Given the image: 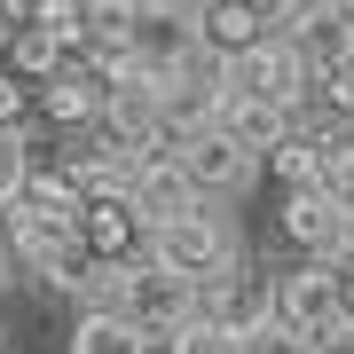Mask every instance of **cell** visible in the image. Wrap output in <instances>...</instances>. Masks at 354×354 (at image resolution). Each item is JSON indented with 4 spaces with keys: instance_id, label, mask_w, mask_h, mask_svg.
<instances>
[{
    "instance_id": "16",
    "label": "cell",
    "mask_w": 354,
    "mask_h": 354,
    "mask_svg": "<svg viewBox=\"0 0 354 354\" xmlns=\"http://www.w3.org/2000/svg\"><path fill=\"white\" fill-rule=\"evenodd\" d=\"M158 346H165V354H244V339H236L228 323H213V315H189L181 330H165Z\"/></svg>"
},
{
    "instance_id": "6",
    "label": "cell",
    "mask_w": 354,
    "mask_h": 354,
    "mask_svg": "<svg viewBox=\"0 0 354 354\" xmlns=\"http://www.w3.org/2000/svg\"><path fill=\"white\" fill-rule=\"evenodd\" d=\"M134 55L158 71V87H165V79H181V71H197V64H205V55H197V16L158 8V0H150V16L134 24Z\"/></svg>"
},
{
    "instance_id": "23",
    "label": "cell",
    "mask_w": 354,
    "mask_h": 354,
    "mask_svg": "<svg viewBox=\"0 0 354 354\" xmlns=\"http://www.w3.org/2000/svg\"><path fill=\"white\" fill-rule=\"evenodd\" d=\"M252 16H260V24H299V16H307V0H252Z\"/></svg>"
},
{
    "instance_id": "13",
    "label": "cell",
    "mask_w": 354,
    "mask_h": 354,
    "mask_svg": "<svg viewBox=\"0 0 354 354\" xmlns=\"http://www.w3.org/2000/svg\"><path fill=\"white\" fill-rule=\"evenodd\" d=\"M39 111L55 118V127H87V118H102V79L95 71H64L39 87Z\"/></svg>"
},
{
    "instance_id": "28",
    "label": "cell",
    "mask_w": 354,
    "mask_h": 354,
    "mask_svg": "<svg viewBox=\"0 0 354 354\" xmlns=\"http://www.w3.org/2000/svg\"><path fill=\"white\" fill-rule=\"evenodd\" d=\"M8 39H16V32H8V16H0V48H8Z\"/></svg>"
},
{
    "instance_id": "10",
    "label": "cell",
    "mask_w": 354,
    "mask_h": 354,
    "mask_svg": "<svg viewBox=\"0 0 354 354\" xmlns=\"http://www.w3.org/2000/svg\"><path fill=\"white\" fill-rule=\"evenodd\" d=\"M260 39H268V24L252 16V0H213V8L197 16V55H213V64H236Z\"/></svg>"
},
{
    "instance_id": "5",
    "label": "cell",
    "mask_w": 354,
    "mask_h": 354,
    "mask_svg": "<svg viewBox=\"0 0 354 354\" xmlns=\"http://www.w3.org/2000/svg\"><path fill=\"white\" fill-rule=\"evenodd\" d=\"M197 205H205V197H197V181L181 174V158L165 150V142H158V150H142V165H134V213H142V221L165 228V221L197 213Z\"/></svg>"
},
{
    "instance_id": "9",
    "label": "cell",
    "mask_w": 354,
    "mask_h": 354,
    "mask_svg": "<svg viewBox=\"0 0 354 354\" xmlns=\"http://www.w3.org/2000/svg\"><path fill=\"white\" fill-rule=\"evenodd\" d=\"M79 244H87V260H134V244H150V221L134 213V197H102L79 221Z\"/></svg>"
},
{
    "instance_id": "24",
    "label": "cell",
    "mask_w": 354,
    "mask_h": 354,
    "mask_svg": "<svg viewBox=\"0 0 354 354\" xmlns=\"http://www.w3.org/2000/svg\"><path fill=\"white\" fill-rule=\"evenodd\" d=\"M307 354H354V323H339V330H323V339L307 346Z\"/></svg>"
},
{
    "instance_id": "25",
    "label": "cell",
    "mask_w": 354,
    "mask_h": 354,
    "mask_svg": "<svg viewBox=\"0 0 354 354\" xmlns=\"http://www.w3.org/2000/svg\"><path fill=\"white\" fill-rule=\"evenodd\" d=\"M339 268V291H346V323H354V260H330Z\"/></svg>"
},
{
    "instance_id": "8",
    "label": "cell",
    "mask_w": 354,
    "mask_h": 354,
    "mask_svg": "<svg viewBox=\"0 0 354 354\" xmlns=\"http://www.w3.org/2000/svg\"><path fill=\"white\" fill-rule=\"evenodd\" d=\"M291 39H299V55L315 64V79L330 64H354V8L346 0H307V16L291 24Z\"/></svg>"
},
{
    "instance_id": "26",
    "label": "cell",
    "mask_w": 354,
    "mask_h": 354,
    "mask_svg": "<svg viewBox=\"0 0 354 354\" xmlns=\"http://www.w3.org/2000/svg\"><path fill=\"white\" fill-rule=\"evenodd\" d=\"M158 8H181V16H205L213 0H158Z\"/></svg>"
},
{
    "instance_id": "22",
    "label": "cell",
    "mask_w": 354,
    "mask_h": 354,
    "mask_svg": "<svg viewBox=\"0 0 354 354\" xmlns=\"http://www.w3.org/2000/svg\"><path fill=\"white\" fill-rule=\"evenodd\" d=\"M0 16H8V32H32L55 16V0H0Z\"/></svg>"
},
{
    "instance_id": "11",
    "label": "cell",
    "mask_w": 354,
    "mask_h": 354,
    "mask_svg": "<svg viewBox=\"0 0 354 354\" xmlns=\"http://www.w3.org/2000/svg\"><path fill=\"white\" fill-rule=\"evenodd\" d=\"M283 127H291V111H276V102H252V95H228V111H221V134H228V142H244L252 158H260V150L276 158L283 142H291Z\"/></svg>"
},
{
    "instance_id": "29",
    "label": "cell",
    "mask_w": 354,
    "mask_h": 354,
    "mask_svg": "<svg viewBox=\"0 0 354 354\" xmlns=\"http://www.w3.org/2000/svg\"><path fill=\"white\" fill-rule=\"evenodd\" d=\"M346 8H354V0H346Z\"/></svg>"
},
{
    "instance_id": "18",
    "label": "cell",
    "mask_w": 354,
    "mask_h": 354,
    "mask_svg": "<svg viewBox=\"0 0 354 354\" xmlns=\"http://www.w3.org/2000/svg\"><path fill=\"white\" fill-rule=\"evenodd\" d=\"M268 165H276L291 189H323V142H283Z\"/></svg>"
},
{
    "instance_id": "15",
    "label": "cell",
    "mask_w": 354,
    "mask_h": 354,
    "mask_svg": "<svg viewBox=\"0 0 354 354\" xmlns=\"http://www.w3.org/2000/svg\"><path fill=\"white\" fill-rule=\"evenodd\" d=\"M150 0H87V48H134V24Z\"/></svg>"
},
{
    "instance_id": "27",
    "label": "cell",
    "mask_w": 354,
    "mask_h": 354,
    "mask_svg": "<svg viewBox=\"0 0 354 354\" xmlns=\"http://www.w3.org/2000/svg\"><path fill=\"white\" fill-rule=\"evenodd\" d=\"M0 276H8V228H0Z\"/></svg>"
},
{
    "instance_id": "7",
    "label": "cell",
    "mask_w": 354,
    "mask_h": 354,
    "mask_svg": "<svg viewBox=\"0 0 354 354\" xmlns=\"http://www.w3.org/2000/svg\"><path fill=\"white\" fill-rule=\"evenodd\" d=\"M174 158H181V174L197 181V197H205V205H213V197H236L244 181H252V165H260L244 142H228L221 127H213V134H197V142H181Z\"/></svg>"
},
{
    "instance_id": "1",
    "label": "cell",
    "mask_w": 354,
    "mask_h": 354,
    "mask_svg": "<svg viewBox=\"0 0 354 354\" xmlns=\"http://www.w3.org/2000/svg\"><path fill=\"white\" fill-rule=\"evenodd\" d=\"M150 260L174 268V276H189V283H213V276L236 268V236H228V221L213 213V205H197V213L150 228Z\"/></svg>"
},
{
    "instance_id": "3",
    "label": "cell",
    "mask_w": 354,
    "mask_h": 354,
    "mask_svg": "<svg viewBox=\"0 0 354 354\" xmlns=\"http://www.w3.org/2000/svg\"><path fill=\"white\" fill-rule=\"evenodd\" d=\"M276 291V323L291 330V339H307L315 346L323 330H339L346 323V291H339V268L330 260H315V268H291L283 283H268Z\"/></svg>"
},
{
    "instance_id": "4",
    "label": "cell",
    "mask_w": 354,
    "mask_h": 354,
    "mask_svg": "<svg viewBox=\"0 0 354 354\" xmlns=\"http://www.w3.org/2000/svg\"><path fill=\"white\" fill-rule=\"evenodd\" d=\"M118 315H134L150 339H165V330H181V323L197 315V283H189V276H174V268H158V260H127Z\"/></svg>"
},
{
    "instance_id": "2",
    "label": "cell",
    "mask_w": 354,
    "mask_h": 354,
    "mask_svg": "<svg viewBox=\"0 0 354 354\" xmlns=\"http://www.w3.org/2000/svg\"><path fill=\"white\" fill-rule=\"evenodd\" d=\"M307 79H315V64L299 55V39L291 32H268L252 55H236V64H221V87L228 95H252V102H276V111H299Z\"/></svg>"
},
{
    "instance_id": "19",
    "label": "cell",
    "mask_w": 354,
    "mask_h": 354,
    "mask_svg": "<svg viewBox=\"0 0 354 354\" xmlns=\"http://www.w3.org/2000/svg\"><path fill=\"white\" fill-rule=\"evenodd\" d=\"M323 189L354 213V134L346 142H323Z\"/></svg>"
},
{
    "instance_id": "17",
    "label": "cell",
    "mask_w": 354,
    "mask_h": 354,
    "mask_svg": "<svg viewBox=\"0 0 354 354\" xmlns=\"http://www.w3.org/2000/svg\"><path fill=\"white\" fill-rule=\"evenodd\" d=\"M8 55H16V71H24V79H39V87H48V79H64V39H55V32H16L8 39Z\"/></svg>"
},
{
    "instance_id": "12",
    "label": "cell",
    "mask_w": 354,
    "mask_h": 354,
    "mask_svg": "<svg viewBox=\"0 0 354 354\" xmlns=\"http://www.w3.org/2000/svg\"><path fill=\"white\" fill-rule=\"evenodd\" d=\"M71 354H150V330L134 315H118V307H87L71 330Z\"/></svg>"
},
{
    "instance_id": "14",
    "label": "cell",
    "mask_w": 354,
    "mask_h": 354,
    "mask_svg": "<svg viewBox=\"0 0 354 354\" xmlns=\"http://www.w3.org/2000/svg\"><path fill=\"white\" fill-rule=\"evenodd\" d=\"M16 205H24V213H39V221H55V228H71V236H79V221H87V197L71 189V174H32Z\"/></svg>"
},
{
    "instance_id": "21",
    "label": "cell",
    "mask_w": 354,
    "mask_h": 354,
    "mask_svg": "<svg viewBox=\"0 0 354 354\" xmlns=\"http://www.w3.org/2000/svg\"><path fill=\"white\" fill-rule=\"evenodd\" d=\"M24 118H32V87L24 79H0V134H24Z\"/></svg>"
},
{
    "instance_id": "20",
    "label": "cell",
    "mask_w": 354,
    "mask_h": 354,
    "mask_svg": "<svg viewBox=\"0 0 354 354\" xmlns=\"http://www.w3.org/2000/svg\"><path fill=\"white\" fill-rule=\"evenodd\" d=\"M32 181V158H24V134H0V213H8L16 197H24Z\"/></svg>"
}]
</instances>
